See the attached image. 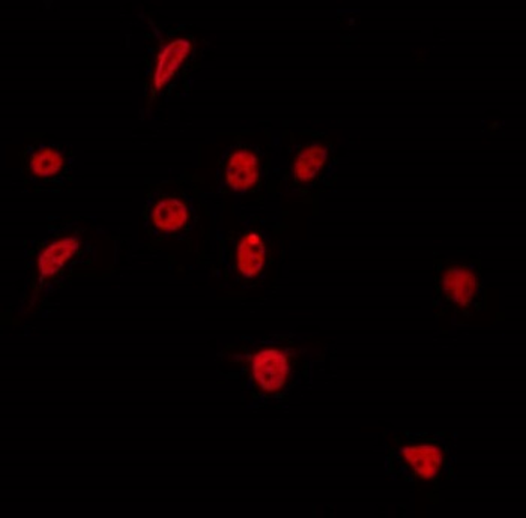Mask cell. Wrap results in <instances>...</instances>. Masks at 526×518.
Masks as SVG:
<instances>
[{"label":"cell","instance_id":"6da1fadb","mask_svg":"<svg viewBox=\"0 0 526 518\" xmlns=\"http://www.w3.org/2000/svg\"><path fill=\"white\" fill-rule=\"evenodd\" d=\"M396 463L406 478L435 481L445 467V447L436 440H409L396 452Z\"/></svg>","mask_w":526,"mask_h":518},{"label":"cell","instance_id":"7a4b0ae2","mask_svg":"<svg viewBox=\"0 0 526 518\" xmlns=\"http://www.w3.org/2000/svg\"><path fill=\"white\" fill-rule=\"evenodd\" d=\"M289 372L288 356L280 350H262L253 359V377L265 392L282 390L288 381Z\"/></svg>","mask_w":526,"mask_h":518},{"label":"cell","instance_id":"3957f363","mask_svg":"<svg viewBox=\"0 0 526 518\" xmlns=\"http://www.w3.org/2000/svg\"><path fill=\"white\" fill-rule=\"evenodd\" d=\"M266 249L262 236L256 231H250L244 236L236 250L238 269L245 278H253L261 272L265 265Z\"/></svg>","mask_w":526,"mask_h":518},{"label":"cell","instance_id":"277c9868","mask_svg":"<svg viewBox=\"0 0 526 518\" xmlns=\"http://www.w3.org/2000/svg\"><path fill=\"white\" fill-rule=\"evenodd\" d=\"M259 176L256 156L250 151H236L229 158V165L225 169V177L230 188L234 191H247L254 185Z\"/></svg>","mask_w":526,"mask_h":518},{"label":"cell","instance_id":"5b68a950","mask_svg":"<svg viewBox=\"0 0 526 518\" xmlns=\"http://www.w3.org/2000/svg\"><path fill=\"white\" fill-rule=\"evenodd\" d=\"M79 250V240L77 238H63L56 240L53 244L49 245L43 251L38 260V272L41 279H47L58 274L62 269L63 265L67 263L68 259L74 256L75 251Z\"/></svg>","mask_w":526,"mask_h":518},{"label":"cell","instance_id":"8992f818","mask_svg":"<svg viewBox=\"0 0 526 518\" xmlns=\"http://www.w3.org/2000/svg\"><path fill=\"white\" fill-rule=\"evenodd\" d=\"M444 288L451 301L466 306L477 293V277L466 268H451L444 277Z\"/></svg>","mask_w":526,"mask_h":518},{"label":"cell","instance_id":"52a82bcc","mask_svg":"<svg viewBox=\"0 0 526 518\" xmlns=\"http://www.w3.org/2000/svg\"><path fill=\"white\" fill-rule=\"evenodd\" d=\"M190 49V41L177 40L170 42L161 52L158 58V65H157V71H155V89L163 88L172 79L173 74L177 72V68L181 65L182 61L186 59Z\"/></svg>","mask_w":526,"mask_h":518},{"label":"cell","instance_id":"ba28073f","mask_svg":"<svg viewBox=\"0 0 526 518\" xmlns=\"http://www.w3.org/2000/svg\"><path fill=\"white\" fill-rule=\"evenodd\" d=\"M155 226L164 231H179L186 222L188 211L186 204L177 199H164L155 206Z\"/></svg>","mask_w":526,"mask_h":518},{"label":"cell","instance_id":"9c48e42d","mask_svg":"<svg viewBox=\"0 0 526 518\" xmlns=\"http://www.w3.org/2000/svg\"><path fill=\"white\" fill-rule=\"evenodd\" d=\"M327 161V149L320 145L305 147L304 151L300 152L293 173L300 182H307L313 179L318 174L319 170L322 169L323 163Z\"/></svg>","mask_w":526,"mask_h":518},{"label":"cell","instance_id":"30bf717a","mask_svg":"<svg viewBox=\"0 0 526 518\" xmlns=\"http://www.w3.org/2000/svg\"><path fill=\"white\" fill-rule=\"evenodd\" d=\"M62 155L53 149L36 152L31 161V167L38 176H52L62 167Z\"/></svg>","mask_w":526,"mask_h":518}]
</instances>
